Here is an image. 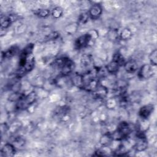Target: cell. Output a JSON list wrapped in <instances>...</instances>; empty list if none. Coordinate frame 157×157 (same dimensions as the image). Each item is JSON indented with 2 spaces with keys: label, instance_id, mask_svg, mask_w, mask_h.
<instances>
[{
  "label": "cell",
  "instance_id": "6da1fadb",
  "mask_svg": "<svg viewBox=\"0 0 157 157\" xmlns=\"http://www.w3.org/2000/svg\"><path fill=\"white\" fill-rule=\"evenodd\" d=\"M156 66L151 64L142 65L137 72V77L141 80H147L153 77L156 74Z\"/></svg>",
  "mask_w": 157,
  "mask_h": 157
},
{
  "label": "cell",
  "instance_id": "7a4b0ae2",
  "mask_svg": "<svg viewBox=\"0 0 157 157\" xmlns=\"http://www.w3.org/2000/svg\"><path fill=\"white\" fill-rule=\"evenodd\" d=\"M136 139L134 145V148L137 152L145 151L148 148V140L145 135V132L137 131L136 136Z\"/></svg>",
  "mask_w": 157,
  "mask_h": 157
},
{
  "label": "cell",
  "instance_id": "3957f363",
  "mask_svg": "<svg viewBox=\"0 0 157 157\" xmlns=\"http://www.w3.org/2000/svg\"><path fill=\"white\" fill-rule=\"evenodd\" d=\"M75 68V64L71 59L64 57L63 62L59 67L60 74L63 76H67L71 74Z\"/></svg>",
  "mask_w": 157,
  "mask_h": 157
},
{
  "label": "cell",
  "instance_id": "277c9868",
  "mask_svg": "<svg viewBox=\"0 0 157 157\" xmlns=\"http://www.w3.org/2000/svg\"><path fill=\"white\" fill-rule=\"evenodd\" d=\"M92 42L91 38L88 33L78 37L74 42L75 48L77 50H80L88 46L90 42Z\"/></svg>",
  "mask_w": 157,
  "mask_h": 157
},
{
  "label": "cell",
  "instance_id": "5b68a950",
  "mask_svg": "<svg viewBox=\"0 0 157 157\" xmlns=\"http://www.w3.org/2000/svg\"><path fill=\"white\" fill-rule=\"evenodd\" d=\"M88 13L90 16V18L93 20H98L101 16L102 13V6L98 3L93 4L90 7Z\"/></svg>",
  "mask_w": 157,
  "mask_h": 157
},
{
  "label": "cell",
  "instance_id": "8992f818",
  "mask_svg": "<svg viewBox=\"0 0 157 157\" xmlns=\"http://www.w3.org/2000/svg\"><path fill=\"white\" fill-rule=\"evenodd\" d=\"M155 110V106L152 104H148L141 107L139 110V116L141 119H147L150 117Z\"/></svg>",
  "mask_w": 157,
  "mask_h": 157
},
{
  "label": "cell",
  "instance_id": "52a82bcc",
  "mask_svg": "<svg viewBox=\"0 0 157 157\" xmlns=\"http://www.w3.org/2000/svg\"><path fill=\"white\" fill-rule=\"evenodd\" d=\"M16 153L15 146L11 143L5 144L1 149V156L11 157Z\"/></svg>",
  "mask_w": 157,
  "mask_h": 157
},
{
  "label": "cell",
  "instance_id": "ba28073f",
  "mask_svg": "<svg viewBox=\"0 0 157 157\" xmlns=\"http://www.w3.org/2000/svg\"><path fill=\"white\" fill-rule=\"evenodd\" d=\"M93 96L95 98L98 99H104L105 98L109 93V88L102 84H100L99 86L93 91Z\"/></svg>",
  "mask_w": 157,
  "mask_h": 157
},
{
  "label": "cell",
  "instance_id": "9c48e42d",
  "mask_svg": "<svg viewBox=\"0 0 157 157\" xmlns=\"http://www.w3.org/2000/svg\"><path fill=\"white\" fill-rule=\"evenodd\" d=\"M72 83L80 89L84 88V77L83 74L79 73H74L71 78Z\"/></svg>",
  "mask_w": 157,
  "mask_h": 157
},
{
  "label": "cell",
  "instance_id": "30bf717a",
  "mask_svg": "<svg viewBox=\"0 0 157 157\" xmlns=\"http://www.w3.org/2000/svg\"><path fill=\"white\" fill-rule=\"evenodd\" d=\"M124 69L128 74H134L138 70V64L134 59H129L126 61L123 65Z\"/></svg>",
  "mask_w": 157,
  "mask_h": 157
},
{
  "label": "cell",
  "instance_id": "8fae6325",
  "mask_svg": "<svg viewBox=\"0 0 157 157\" xmlns=\"http://www.w3.org/2000/svg\"><path fill=\"white\" fill-rule=\"evenodd\" d=\"M15 17L13 15H3L1 16V28L6 29L15 20Z\"/></svg>",
  "mask_w": 157,
  "mask_h": 157
},
{
  "label": "cell",
  "instance_id": "7c38bea8",
  "mask_svg": "<svg viewBox=\"0 0 157 157\" xmlns=\"http://www.w3.org/2000/svg\"><path fill=\"white\" fill-rule=\"evenodd\" d=\"M120 67H121V66L120 65V64L118 62H117L116 61H115L113 59H112V61H110L105 66V68L108 74L115 75L118 72Z\"/></svg>",
  "mask_w": 157,
  "mask_h": 157
},
{
  "label": "cell",
  "instance_id": "4fadbf2b",
  "mask_svg": "<svg viewBox=\"0 0 157 157\" xmlns=\"http://www.w3.org/2000/svg\"><path fill=\"white\" fill-rule=\"evenodd\" d=\"M93 59L90 55L83 54L80 58V65L82 68L88 69L93 64Z\"/></svg>",
  "mask_w": 157,
  "mask_h": 157
},
{
  "label": "cell",
  "instance_id": "5bb4252c",
  "mask_svg": "<svg viewBox=\"0 0 157 157\" xmlns=\"http://www.w3.org/2000/svg\"><path fill=\"white\" fill-rule=\"evenodd\" d=\"M113 141V138L112 132L104 133L100 138L99 143L102 147H109Z\"/></svg>",
  "mask_w": 157,
  "mask_h": 157
},
{
  "label": "cell",
  "instance_id": "9a60e30c",
  "mask_svg": "<svg viewBox=\"0 0 157 157\" xmlns=\"http://www.w3.org/2000/svg\"><path fill=\"white\" fill-rule=\"evenodd\" d=\"M132 36V31L128 28H124L119 33V39L123 41H126L130 39Z\"/></svg>",
  "mask_w": 157,
  "mask_h": 157
},
{
  "label": "cell",
  "instance_id": "2e32d148",
  "mask_svg": "<svg viewBox=\"0 0 157 157\" xmlns=\"http://www.w3.org/2000/svg\"><path fill=\"white\" fill-rule=\"evenodd\" d=\"M18 52V48L17 46H12L5 52H2V56L4 58H10L15 56Z\"/></svg>",
  "mask_w": 157,
  "mask_h": 157
},
{
  "label": "cell",
  "instance_id": "e0dca14e",
  "mask_svg": "<svg viewBox=\"0 0 157 157\" xmlns=\"http://www.w3.org/2000/svg\"><path fill=\"white\" fill-rule=\"evenodd\" d=\"M78 26L79 25L77 23V22L70 23L65 26L64 31L69 35H72L77 31Z\"/></svg>",
  "mask_w": 157,
  "mask_h": 157
},
{
  "label": "cell",
  "instance_id": "ac0fdd59",
  "mask_svg": "<svg viewBox=\"0 0 157 157\" xmlns=\"http://www.w3.org/2000/svg\"><path fill=\"white\" fill-rule=\"evenodd\" d=\"M107 37L109 40L115 42L119 39V32L117 28H112L108 31Z\"/></svg>",
  "mask_w": 157,
  "mask_h": 157
},
{
  "label": "cell",
  "instance_id": "d6986e66",
  "mask_svg": "<svg viewBox=\"0 0 157 157\" xmlns=\"http://www.w3.org/2000/svg\"><path fill=\"white\" fill-rule=\"evenodd\" d=\"M51 14L53 18L55 19H58L63 15V9L59 6L55 7L52 9Z\"/></svg>",
  "mask_w": 157,
  "mask_h": 157
},
{
  "label": "cell",
  "instance_id": "ffe728a7",
  "mask_svg": "<svg viewBox=\"0 0 157 157\" xmlns=\"http://www.w3.org/2000/svg\"><path fill=\"white\" fill-rule=\"evenodd\" d=\"M90 18V16L88 15V12H83L81 13L78 17V20H77V23L80 25H85L86 24L88 20Z\"/></svg>",
  "mask_w": 157,
  "mask_h": 157
},
{
  "label": "cell",
  "instance_id": "44dd1931",
  "mask_svg": "<svg viewBox=\"0 0 157 157\" xmlns=\"http://www.w3.org/2000/svg\"><path fill=\"white\" fill-rule=\"evenodd\" d=\"M118 104V102L115 98H110L105 101V106L109 109H115Z\"/></svg>",
  "mask_w": 157,
  "mask_h": 157
},
{
  "label": "cell",
  "instance_id": "7402d4cb",
  "mask_svg": "<svg viewBox=\"0 0 157 157\" xmlns=\"http://www.w3.org/2000/svg\"><path fill=\"white\" fill-rule=\"evenodd\" d=\"M35 13L39 17L46 18L50 15V10H48L47 9H39L36 10Z\"/></svg>",
  "mask_w": 157,
  "mask_h": 157
},
{
  "label": "cell",
  "instance_id": "603a6c76",
  "mask_svg": "<svg viewBox=\"0 0 157 157\" xmlns=\"http://www.w3.org/2000/svg\"><path fill=\"white\" fill-rule=\"evenodd\" d=\"M149 61L150 64L154 66H156L157 64V50L154 49L149 55Z\"/></svg>",
  "mask_w": 157,
  "mask_h": 157
},
{
  "label": "cell",
  "instance_id": "cb8c5ba5",
  "mask_svg": "<svg viewBox=\"0 0 157 157\" xmlns=\"http://www.w3.org/2000/svg\"><path fill=\"white\" fill-rule=\"evenodd\" d=\"M102 148H99L94 152V155L97 156H105L110 155L112 152H109L106 149V147H102Z\"/></svg>",
  "mask_w": 157,
  "mask_h": 157
},
{
  "label": "cell",
  "instance_id": "d4e9b609",
  "mask_svg": "<svg viewBox=\"0 0 157 157\" xmlns=\"http://www.w3.org/2000/svg\"><path fill=\"white\" fill-rule=\"evenodd\" d=\"M89 35L90 36L91 38V40L92 42H94L99 36V32L98 30L95 29H90V31H88L87 32Z\"/></svg>",
  "mask_w": 157,
  "mask_h": 157
}]
</instances>
